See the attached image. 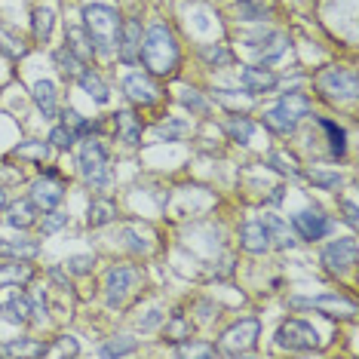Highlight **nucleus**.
<instances>
[{
  "label": "nucleus",
  "mask_w": 359,
  "mask_h": 359,
  "mask_svg": "<svg viewBox=\"0 0 359 359\" xmlns=\"http://www.w3.org/2000/svg\"><path fill=\"white\" fill-rule=\"evenodd\" d=\"M138 59H142V65L148 68L151 77L175 74L182 53H178L172 28L163 25V22H154V25L144 31V37H142V53H138Z\"/></svg>",
  "instance_id": "obj_1"
},
{
  "label": "nucleus",
  "mask_w": 359,
  "mask_h": 359,
  "mask_svg": "<svg viewBox=\"0 0 359 359\" xmlns=\"http://www.w3.org/2000/svg\"><path fill=\"white\" fill-rule=\"evenodd\" d=\"M83 28L95 46V55H114L123 19H120V13L108 4H89V6H83Z\"/></svg>",
  "instance_id": "obj_2"
},
{
  "label": "nucleus",
  "mask_w": 359,
  "mask_h": 359,
  "mask_svg": "<svg viewBox=\"0 0 359 359\" xmlns=\"http://www.w3.org/2000/svg\"><path fill=\"white\" fill-rule=\"evenodd\" d=\"M80 175H83V182L89 187H99V191H104V187H111L114 182V169H111V157H108V148H104L102 142H95L93 135L86 138V144L80 148Z\"/></svg>",
  "instance_id": "obj_3"
},
{
  "label": "nucleus",
  "mask_w": 359,
  "mask_h": 359,
  "mask_svg": "<svg viewBox=\"0 0 359 359\" xmlns=\"http://www.w3.org/2000/svg\"><path fill=\"white\" fill-rule=\"evenodd\" d=\"M313 86L325 102H334V104L356 102V74L350 68H334V65H329V68H323L320 74L313 77Z\"/></svg>",
  "instance_id": "obj_4"
},
{
  "label": "nucleus",
  "mask_w": 359,
  "mask_h": 359,
  "mask_svg": "<svg viewBox=\"0 0 359 359\" xmlns=\"http://www.w3.org/2000/svg\"><path fill=\"white\" fill-rule=\"evenodd\" d=\"M258 334H261V323L255 316H243L231 329L222 332V338H218V353H224V356L249 353V350H255V344H258Z\"/></svg>",
  "instance_id": "obj_5"
},
{
  "label": "nucleus",
  "mask_w": 359,
  "mask_h": 359,
  "mask_svg": "<svg viewBox=\"0 0 359 359\" xmlns=\"http://www.w3.org/2000/svg\"><path fill=\"white\" fill-rule=\"evenodd\" d=\"M273 341H276V347H283V350L313 353V350L320 347V332H316L310 323H304V320H285V323H280Z\"/></svg>",
  "instance_id": "obj_6"
},
{
  "label": "nucleus",
  "mask_w": 359,
  "mask_h": 359,
  "mask_svg": "<svg viewBox=\"0 0 359 359\" xmlns=\"http://www.w3.org/2000/svg\"><path fill=\"white\" fill-rule=\"evenodd\" d=\"M138 283H142V271L135 264L111 267L108 276H104V301H108V307H123L126 298L138 289Z\"/></svg>",
  "instance_id": "obj_7"
},
{
  "label": "nucleus",
  "mask_w": 359,
  "mask_h": 359,
  "mask_svg": "<svg viewBox=\"0 0 359 359\" xmlns=\"http://www.w3.org/2000/svg\"><path fill=\"white\" fill-rule=\"evenodd\" d=\"M246 46L252 50V55H255V65L267 68V65H273L289 50V37H285L283 31H258V34L246 37Z\"/></svg>",
  "instance_id": "obj_8"
},
{
  "label": "nucleus",
  "mask_w": 359,
  "mask_h": 359,
  "mask_svg": "<svg viewBox=\"0 0 359 359\" xmlns=\"http://www.w3.org/2000/svg\"><path fill=\"white\" fill-rule=\"evenodd\" d=\"M332 227H334V222L323 209H301L292 215V231L304 243H316V240H323V236H329Z\"/></svg>",
  "instance_id": "obj_9"
},
{
  "label": "nucleus",
  "mask_w": 359,
  "mask_h": 359,
  "mask_svg": "<svg viewBox=\"0 0 359 359\" xmlns=\"http://www.w3.org/2000/svg\"><path fill=\"white\" fill-rule=\"evenodd\" d=\"M356 255H359V246L353 236H341V240H332L329 246L320 252V261L325 264L329 273H347V271H353Z\"/></svg>",
  "instance_id": "obj_10"
},
{
  "label": "nucleus",
  "mask_w": 359,
  "mask_h": 359,
  "mask_svg": "<svg viewBox=\"0 0 359 359\" xmlns=\"http://www.w3.org/2000/svg\"><path fill=\"white\" fill-rule=\"evenodd\" d=\"M31 200H34L37 209H55L65 200V184L59 182V172L55 169H46L40 178H34L31 184Z\"/></svg>",
  "instance_id": "obj_11"
},
{
  "label": "nucleus",
  "mask_w": 359,
  "mask_h": 359,
  "mask_svg": "<svg viewBox=\"0 0 359 359\" xmlns=\"http://www.w3.org/2000/svg\"><path fill=\"white\" fill-rule=\"evenodd\" d=\"M123 93L133 104H142V108H151L163 99V89L154 83L151 74H126L123 77Z\"/></svg>",
  "instance_id": "obj_12"
},
{
  "label": "nucleus",
  "mask_w": 359,
  "mask_h": 359,
  "mask_svg": "<svg viewBox=\"0 0 359 359\" xmlns=\"http://www.w3.org/2000/svg\"><path fill=\"white\" fill-rule=\"evenodd\" d=\"M142 37H144V28L138 19H126L123 28H120V40H117V59L123 65H135L138 62V53H142Z\"/></svg>",
  "instance_id": "obj_13"
},
{
  "label": "nucleus",
  "mask_w": 359,
  "mask_h": 359,
  "mask_svg": "<svg viewBox=\"0 0 359 359\" xmlns=\"http://www.w3.org/2000/svg\"><path fill=\"white\" fill-rule=\"evenodd\" d=\"M37 206H34V200H13V203H6L4 206V222L10 224V227H15V231H28V227H34L37 224Z\"/></svg>",
  "instance_id": "obj_14"
},
{
  "label": "nucleus",
  "mask_w": 359,
  "mask_h": 359,
  "mask_svg": "<svg viewBox=\"0 0 359 359\" xmlns=\"http://www.w3.org/2000/svg\"><path fill=\"white\" fill-rule=\"evenodd\" d=\"M240 83H243V89H246L249 95H261V93H273L276 83H280V77H276L271 68L255 65V68H243L240 71Z\"/></svg>",
  "instance_id": "obj_15"
},
{
  "label": "nucleus",
  "mask_w": 359,
  "mask_h": 359,
  "mask_svg": "<svg viewBox=\"0 0 359 359\" xmlns=\"http://www.w3.org/2000/svg\"><path fill=\"white\" fill-rule=\"evenodd\" d=\"M0 320L6 325H28L31 323V295L13 292V295L0 304Z\"/></svg>",
  "instance_id": "obj_16"
},
{
  "label": "nucleus",
  "mask_w": 359,
  "mask_h": 359,
  "mask_svg": "<svg viewBox=\"0 0 359 359\" xmlns=\"http://www.w3.org/2000/svg\"><path fill=\"white\" fill-rule=\"evenodd\" d=\"M292 307H316L325 316H334V310H344V316L356 313V304L341 295H320V298H292Z\"/></svg>",
  "instance_id": "obj_17"
},
{
  "label": "nucleus",
  "mask_w": 359,
  "mask_h": 359,
  "mask_svg": "<svg viewBox=\"0 0 359 359\" xmlns=\"http://www.w3.org/2000/svg\"><path fill=\"white\" fill-rule=\"evenodd\" d=\"M40 255V240L31 236H13V240H0V258L15 261H34Z\"/></svg>",
  "instance_id": "obj_18"
},
{
  "label": "nucleus",
  "mask_w": 359,
  "mask_h": 359,
  "mask_svg": "<svg viewBox=\"0 0 359 359\" xmlns=\"http://www.w3.org/2000/svg\"><path fill=\"white\" fill-rule=\"evenodd\" d=\"M34 280V267L28 261L10 258V264H0V289H22Z\"/></svg>",
  "instance_id": "obj_19"
},
{
  "label": "nucleus",
  "mask_w": 359,
  "mask_h": 359,
  "mask_svg": "<svg viewBox=\"0 0 359 359\" xmlns=\"http://www.w3.org/2000/svg\"><path fill=\"white\" fill-rule=\"evenodd\" d=\"M31 99H34L37 111L43 114V120L59 117V99H55V83L53 80H37V83L31 86Z\"/></svg>",
  "instance_id": "obj_20"
},
{
  "label": "nucleus",
  "mask_w": 359,
  "mask_h": 359,
  "mask_svg": "<svg viewBox=\"0 0 359 359\" xmlns=\"http://www.w3.org/2000/svg\"><path fill=\"white\" fill-rule=\"evenodd\" d=\"M114 126H117V138L129 148H135V144H142V120L135 117L133 111H117L114 114Z\"/></svg>",
  "instance_id": "obj_21"
},
{
  "label": "nucleus",
  "mask_w": 359,
  "mask_h": 359,
  "mask_svg": "<svg viewBox=\"0 0 359 359\" xmlns=\"http://www.w3.org/2000/svg\"><path fill=\"white\" fill-rule=\"evenodd\" d=\"M240 246L252 252V255H261V252L271 249V240H267V231L261 222H246L240 227Z\"/></svg>",
  "instance_id": "obj_22"
},
{
  "label": "nucleus",
  "mask_w": 359,
  "mask_h": 359,
  "mask_svg": "<svg viewBox=\"0 0 359 359\" xmlns=\"http://www.w3.org/2000/svg\"><path fill=\"white\" fill-rule=\"evenodd\" d=\"M258 222L264 224V231H267V240H271V246H276V249H292V246H295V236H292L289 224H285L283 218H276V215H261Z\"/></svg>",
  "instance_id": "obj_23"
},
{
  "label": "nucleus",
  "mask_w": 359,
  "mask_h": 359,
  "mask_svg": "<svg viewBox=\"0 0 359 359\" xmlns=\"http://www.w3.org/2000/svg\"><path fill=\"white\" fill-rule=\"evenodd\" d=\"M77 83H80V89H83V93H86L95 104H108L111 89H108V83H104V80L95 74L93 68H83V71H80V74H77Z\"/></svg>",
  "instance_id": "obj_24"
},
{
  "label": "nucleus",
  "mask_w": 359,
  "mask_h": 359,
  "mask_svg": "<svg viewBox=\"0 0 359 359\" xmlns=\"http://www.w3.org/2000/svg\"><path fill=\"white\" fill-rule=\"evenodd\" d=\"M46 353H50V344L31 338H15L0 344V356H46Z\"/></svg>",
  "instance_id": "obj_25"
},
{
  "label": "nucleus",
  "mask_w": 359,
  "mask_h": 359,
  "mask_svg": "<svg viewBox=\"0 0 359 359\" xmlns=\"http://www.w3.org/2000/svg\"><path fill=\"white\" fill-rule=\"evenodd\" d=\"M65 46H68V50L74 53L83 65L93 62V55H95V46H93V40H89V34H86L83 25H71V28H68V43H65Z\"/></svg>",
  "instance_id": "obj_26"
},
{
  "label": "nucleus",
  "mask_w": 359,
  "mask_h": 359,
  "mask_svg": "<svg viewBox=\"0 0 359 359\" xmlns=\"http://www.w3.org/2000/svg\"><path fill=\"white\" fill-rule=\"evenodd\" d=\"M316 123H320L325 133H329V157L332 160H344V154H347V129L338 126L329 117H320Z\"/></svg>",
  "instance_id": "obj_27"
},
{
  "label": "nucleus",
  "mask_w": 359,
  "mask_h": 359,
  "mask_svg": "<svg viewBox=\"0 0 359 359\" xmlns=\"http://www.w3.org/2000/svg\"><path fill=\"white\" fill-rule=\"evenodd\" d=\"M53 28H55V13L50 6H37V10L31 13V31H34L37 43H50Z\"/></svg>",
  "instance_id": "obj_28"
},
{
  "label": "nucleus",
  "mask_w": 359,
  "mask_h": 359,
  "mask_svg": "<svg viewBox=\"0 0 359 359\" xmlns=\"http://www.w3.org/2000/svg\"><path fill=\"white\" fill-rule=\"evenodd\" d=\"M276 108H280L283 114H289L292 120H301V117H307V114L313 111V102H310L304 93H298V89H292V93H285V95H283Z\"/></svg>",
  "instance_id": "obj_29"
},
{
  "label": "nucleus",
  "mask_w": 359,
  "mask_h": 359,
  "mask_svg": "<svg viewBox=\"0 0 359 359\" xmlns=\"http://www.w3.org/2000/svg\"><path fill=\"white\" fill-rule=\"evenodd\" d=\"M114 218H117V206H114L111 200H93L89 203V209H86V224L89 227H104V224H111Z\"/></svg>",
  "instance_id": "obj_30"
},
{
  "label": "nucleus",
  "mask_w": 359,
  "mask_h": 359,
  "mask_svg": "<svg viewBox=\"0 0 359 359\" xmlns=\"http://www.w3.org/2000/svg\"><path fill=\"white\" fill-rule=\"evenodd\" d=\"M227 135H231V142H236V144H249L252 135H255V123H252L249 117H243V114H233V117L227 120Z\"/></svg>",
  "instance_id": "obj_31"
},
{
  "label": "nucleus",
  "mask_w": 359,
  "mask_h": 359,
  "mask_svg": "<svg viewBox=\"0 0 359 359\" xmlns=\"http://www.w3.org/2000/svg\"><path fill=\"white\" fill-rule=\"evenodd\" d=\"M264 126L276 135H292L298 129V120H292L289 114H283L280 108H271V111H264Z\"/></svg>",
  "instance_id": "obj_32"
},
{
  "label": "nucleus",
  "mask_w": 359,
  "mask_h": 359,
  "mask_svg": "<svg viewBox=\"0 0 359 359\" xmlns=\"http://www.w3.org/2000/svg\"><path fill=\"white\" fill-rule=\"evenodd\" d=\"M53 62H55V68H59V71H62V74H65V77H74V80H77V74H80V71H83V68H86V65H83V62H80V59H77V55H74V53H71V50H68V46H62V50H55V55H53Z\"/></svg>",
  "instance_id": "obj_33"
},
{
  "label": "nucleus",
  "mask_w": 359,
  "mask_h": 359,
  "mask_svg": "<svg viewBox=\"0 0 359 359\" xmlns=\"http://www.w3.org/2000/svg\"><path fill=\"white\" fill-rule=\"evenodd\" d=\"M135 353V338H129V334H117V338H111L108 344L99 347V356H129Z\"/></svg>",
  "instance_id": "obj_34"
},
{
  "label": "nucleus",
  "mask_w": 359,
  "mask_h": 359,
  "mask_svg": "<svg viewBox=\"0 0 359 359\" xmlns=\"http://www.w3.org/2000/svg\"><path fill=\"white\" fill-rule=\"evenodd\" d=\"M62 117H65V126H71V129H74V135H77V138H89V135L95 133V129H99V123H95V120L80 117V114H77V111H71V108L65 111Z\"/></svg>",
  "instance_id": "obj_35"
},
{
  "label": "nucleus",
  "mask_w": 359,
  "mask_h": 359,
  "mask_svg": "<svg viewBox=\"0 0 359 359\" xmlns=\"http://www.w3.org/2000/svg\"><path fill=\"white\" fill-rule=\"evenodd\" d=\"M68 222H71V215H68V212H62L59 206H55V209H46L43 222H40V233H43V236L59 233L62 227H68Z\"/></svg>",
  "instance_id": "obj_36"
},
{
  "label": "nucleus",
  "mask_w": 359,
  "mask_h": 359,
  "mask_svg": "<svg viewBox=\"0 0 359 359\" xmlns=\"http://www.w3.org/2000/svg\"><path fill=\"white\" fill-rule=\"evenodd\" d=\"M203 59H206V65L209 68H227V65L233 62V53L227 50V46H222V43H215V46H203Z\"/></svg>",
  "instance_id": "obj_37"
},
{
  "label": "nucleus",
  "mask_w": 359,
  "mask_h": 359,
  "mask_svg": "<svg viewBox=\"0 0 359 359\" xmlns=\"http://www.w3.org/2000/svg\"><path fill=\"white\" fill-rule=\"evenodd\" d=\"M267 166L276 169L280 175H289V178H298V175H301L295 157H289V154H283V151H273L271 157H267Z\"/></svg>",
  "instance_id": "obj_38"
},
{
  "label": "nucleus",
  "mask_w": 359,
  "mask_h": 359,
  "mask_svg": "<svg viewBox=\"0 0 359 359\" xmlns=\"http://www.w3.org/2000/svg\"><path fill=\"white\" fill-rule=\"evenodd\" d=\"M19 160H34V163H43L50 157V142H25L13 151Z\"/></svg>",
  "instance_id": "obj_39"
},
{
  "label": "nucleus",
  "mask_w": 359,
  "mask_h": 359,
  "mask_svg": "<svg viewBox=\"0 0 359 359\" xmlns=\"http://www.w3.org/2000/svg\"><path fill=\"white\" fill-rule=\"evenodd\" d=\"M50 148H55V151H68V148H74V142H77V135H74V129L71 126H65V123H59V126H53L50 129Z\"/></svg>",
  "instance_id": "obj_40"
},
{
  "label": "nucleus",
  "mask_w": 359,
  "mask_h": 359,
  "mask_svg": "<svg viewBox=\"0 0 359 359\" xmlns=\"http://www.w3.org/2000/svg\"><path fill=\"white\" fill-rule=\"evenodd\" d=\"M93 267H95V255H71L65 261V271L71 276H86L93 273Z\"/></svg>",
  "instance_id": "obj_41"
},
{
  "label": "nucleus",
  "mask_w": 359,
  "mask_h": 359,
  "mask_svg": "<svg viewBox=\"0 0 359 359\" xmlns=\"http://www.w3.org/2000/svg\"><path fill=\"white\" fill-rule=\"evenodd\" d=\"M307 182H313L320 191H338L341 175L338 172H325V169H313V172H307Z\"/></svg>",
  "instance_id": "obj_42"
},
{
  "label": "nucleus",
  "mask_w": 359,
  "mask_h": 359,
  "mask_svg": "<svg viewBox=\"0 0 359 359\" xmlns=\"http://www.w3.org/2000/svg\"><path fill=\"white\" fill-rule=\"evenodd\" d=\"M157 135L166 138V142H182V138L187 135V123L184 120H166V123L157 126Z\"/></svg>",
  "instance_id": "obj_43"
},
{
  "label": "nucleus",
  "mask_w": 359,
  "mask_h": 359,
  "mask_svg": "<svg viewBox=\"0 0 359 359\" xmlns=\"http://www.w3.org/2000/svg\"><path fill=\"white\" fill-rule=\"evenodd\" d=\"M182 104H184V108L191 111V114H206V111H209V102L203 99L197 89H184V93H182Z\"/></svg>",
  "instance_id": "obj_44"
},
{
  "label": "nucleus",
  "mask_w": 359,
  "mask_h": 359,
  "mask_svg": "<svg viewBox=\"0 0 359 359\" xmlns=\"http://www.w3.org/2000/svg\"><path fill=\"white\" fill-rule=\"evenodd\" d=\"M175 353L178 356H215L218 353V347H212V344H178L175 347Z\"/></svg>",
  "instance_id": "obj_45"
},
{
  "label": "nucleus",
  "mask_w": 359,
  "mask_h": 359,
  "mask_svg": "<svg viewBox=\"0 0 359 359\" xmlns=\"http://www.w3.org/2000/svg\"><path fill=\"white\" fill-rule=\"evenodd\" d=\"M240 19L243 22H261V19H267L264 4H240Z\"/></svg>",
  "instance_id": "obj_46"
},
{
  "label": "nucleus",
  "mask_w": 359,
  "mask_h": 359,
  "mask_svg": "<svg viewBox=\"0 0 359 359\" xmlns=\"http://www.w3.org/2000/svg\"><path fill=\"white\" fill-rule=\"evenodd\" d=\"M0 50H4L6 55H25L28 53V46L22 43V37H10V34H4V40H0Z\"/></svg>",
  "instance_id": "obj_47"
},
{
  "label": "nucleus",
  "mask_w": 359,
  "mask_h": 359,
  "mask_svg": "<svg viewBox=\"0 0 359 359\" xmlns=\"http://www.w3.org/2000/svg\"><path fill=\"white\" fill-rule=\"evenodd\" d=\"M50 353H59V356H77V353H80V344H77V338H71V334H65V338L59 341V344L50 347Z\"/></svg>",
  "instance_id": "obj_48"
},
{
  "label": "nucleus",
  "mask_w": 359,
  "mask_h": 359,
  "mask_svg": "<svg viewBox=\"0 0 359 359\" xmlns=\"http://www.w3.org/2000/svg\"><path fill=\"white\" fill-rule=\"evenodd\" d=\"M163 320H166V313H163V310H151L144 320H138V329H142V332H154Z\"/></svg>",
  "instance_id": "obj_49"
},
{
  "label": "nucleus",
  "mask_w": 359,
  "mask_h": 359,
  "mask_svg": "<svg viewBox=\"0 0 359 359\" xmlns=\"http://www.w3.org/2000/svg\"><path fill=\"white\" fill-rule=\"evenodd\" d=\"M126 240H129V243H126V246H129V249H133V252H148V249H151V246H148V243H144V240H142V236H138L135 231H126Z\"/></svg>",
  "instance_id": "obj_50"
},
{
  "label": "nucleus",
  "mask_w": 359,
  "mask_h": 359,
  "mask_svg": "<svg viewBox=\"0 0 359 359\" xmlns=\"http://www.w3.org/2000/svg\"><path fill=\"white\" fill-rule=\"evenodd\" d=\"M344 222L350 227H356L359 224V218H356V206H353V200H344Z\"/></svg>",
  "instance_id": "obj_51"
},
{
  "label": "nucleus",
  "mask_w": 359,
  "mask_h": 359,
  "mask_svg": "<svg viewBox=\"0 0 359 359\" xmlns=\"http://www.w3.org/2000/svg\"><path fill=\"white\" fill-rule=\"evenodd\" d=\"M169 332L175 334L172 341H184V320H182V316H175V320H172V325H169Z\"/></svg>",
  "instance_id": "obj_52"
},
{
  "label": "nucleus",
  "mask_w": 359,
  "mask_h": 359,
  "mask_svg": "<svg viewBox=\"0 0 359 359\" xmlns=\"http://www.w3.org/2000/svg\"><path fill=\"white\" fill-rule=\"evenodd\" d=\"M4 206H6V194H4V187H0V212H4Z\"/></svg>",
  "instance_id": "obj_53"
},
{
  "label": "nucleus",
  "mask_w": 359,
  "mask_h": 359,
  "mask_svg": "<svg viewBox=\"0 0 359 359\" xmlns=\"http://www.w3.org/2000/svg\"><path fill=\"white\" fill-rule=\"evenodd\" d=\"M236 4H264V0H236Z\"/></svg>",
  "instance_id": "obj_54"
}]
</instances>
